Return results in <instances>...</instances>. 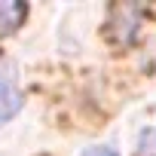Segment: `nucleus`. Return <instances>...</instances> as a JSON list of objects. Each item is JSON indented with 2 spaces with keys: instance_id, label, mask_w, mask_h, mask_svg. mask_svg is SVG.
Returning a JSON list of instances; mask_svg holds the SVG:
<instances>
[{
  "instance_id": "1",
  "label": "nucleus",
  "mask_w": 156,
  "mask_h": 156,
  "mask_svg": "<svg viewBox=\"0 0 156 156\" xmlns=\"http://www.w3.org/2000/svg\"><path fill=\"white\" fill-rule=\"evenodd\" d=\"M25 16H28V6L22 0H0V37L19 31Z\"/></svg>"
},
{
  "instance_id": "3",
  "label": "nucleus",
  "mask_w": 156,
  "mask_h": 156,
  "mask_svg": "<svg viewBox=\"0 0 156 156\" xmlns=\"http://www.w3.org/2000/svg\"><path fill=\"white\" fill-rule=\"evenodd\" d=\"M141 156H156V129L141 135Z\"/></svg>"
},
{
  "instance_id": "2",
  "label": "nucleus",
  "mask_w": 156,
  "mask_h": 156,
  "mask_svg": "<svg viewBox=\"0 0 156 156\" xmlns=\"http://www.w3.org/2000/svg\"><path fill=\"white\" fill-rule=\"evenodd\" d=\"M19 110H22V92H19L9 80L0 76V122L12 119Z\"/></svg>"
},
{
  "instance_id": "4",
  "label": "nucleus",
  "mask_w": 156,
  "mask_h": 156,
  "mask_svg": "<svg viewBox=\"0 0 156 156\" xmlns=\"http://www.w3.org/2000/svg\"><path fill=\"white\" fill-rule=\"evenodd\" d=\"M86 156H116V153L107 147H92V150H86Z\"/></svg>"
}]
</instances>
